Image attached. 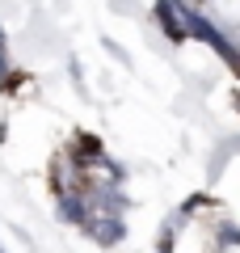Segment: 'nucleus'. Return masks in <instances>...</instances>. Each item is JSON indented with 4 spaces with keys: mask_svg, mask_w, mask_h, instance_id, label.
Returning <instances> with one entry per match:
<instances>
[{
    "mask_svg": "<svg viewBox=\"0 0 240 253\" xmlns=\"http://www.w3.org/2000/svg\"><path fill=\"white\" fill-rule=\"evenodd\" d=\"M190 38H202L211 51H219V59H223V63H232V68L240 72V51H236V46H232L228 38H223V34H219V30H215L198 9H190Z\"/></svg>",
    "mask_w": 240,
    "mask_h": 253,
    "instance_id": "obj_1",
    "label": "nucleus"
},
{
    "mask_svg": "<svg viewBox=\"0 0 240 253\" xmlns=\"http://www.w3.org/2000/svg\"><path fill=\"white\" fill-rule=\"evenodd\" d=\"M156 21L164 26V34H169L173 42H186L190 38V4H181V0H160Z\"/></svg>",
    "mask_w": 240,
    "mask_h": 253,
    "instance_id": "obj_2",
    "label": "nucleus"
},
{
    "mask_svg": "<svg viewBox=\"0 0 240 253\" xmlns=\"http://www.w3.org/2000/svg\"><path fill=\"white\" fill-rule=\"evenodd\" d=\"M84 232H89L93 241H101V245H118V241H122V219H114V215H89V219H84Z\"/></svg>",
    "mask_w": 240,
    "mask_h": 253,
    "instance_id": "obj_3",
    "label": "nucleus"
},
{
    "mask_svg": "<svg viewBox=\"0 0 240 253\" xmlns=\"http://www.w3.org/2000/svg\"><path fill=\"white\" fill-rule=\"evenodd\" d=\"M59 219L63 224H84L89 219V199L80 190H59Z\"/></svg>",
    "mask_w": 240,
    "mask_h": 253,
    "instance_id": "obj_4",
    "label": "nucleus"
},
{
    "mask_svg": "<svg viewBox=\"0 0 240 253\" xmlns=\"http://www.w3.org/2000/svg\"><path fill=\"white\" fill-rule=\"evenodd\" d=\"M219 236H223L219 245H240V228H232V224H223V228H219Z\"/></svg>",
    "mask_w": 240,
    "mask_h": 253,
    "instance_id": "obj_5",
    "label": "nucleus"
},
{
    "mask_svg": "<svg viewBox=\"0 0 240 253\" xmlns=\"http://www.w3.org/2000/svg\"><path fill=\"white\" fill-rule=\"evenodd\" d=\"M9 72V59H4V46H0V76Z\"/></svg>",
    "mask_w": 240,
    "mask_h": 253,
    "instance_id": "obj_6",
    "label": "nucleus"
},
{
    "mask_svg": "<svg viewBox=\"0 0 240 253\" xmlns=\"http://www.w3.org/2000/svg\"><path fill=\"white\" fill-rule=\"evenodd\" d=\"M0 46H4V34H0Z\"/></svg>",
    "mask_w": 240,
    "mask_h": 253,
    "instance_id": "obj_7",
    "label": "nucleus"
},
{
    "mask_svg": "<svg viewBox=\"0 0 240 253\" xmlns=\"http://www.w3.org/2000/svg\"><path fill=\"white\" fill-rule=\"evenodd\" d=\"M0 253H4V249H0Z\"/></svg>",
    "mask_w": 240,
    "mask_h": 253,
    "instance_id": "obj_8",
    "label": "nucleus"
}]
</instances>
